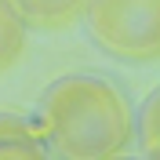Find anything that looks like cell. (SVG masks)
<instances>
[{
  "label": "cell",
  "mask_w": 160,
  "mask_h": 160,
  "mask_svg": "<svg viewBox=\"0 0 160 160\" xmlns=\"http://www.w3.org/2000/svg\"><path fill=\"white\" fill-rule=\"evenodd\" d=\"M33 120L48 153L66 160H113L135 142V109L128 95L98 73H66L51 80Z\"/></svg>",
  "instance_id": "obj_1"
},
{
  "label": "cell",
  "mask_w": 160,
  "mask_h": 160,
  "mask_svg": "<svg viewBox=\"0 0 160 160\" xmlns=\"http://www.w3.org/2000/svg\"><path fill=\"white\" fill-rule=\"evenodd\" d=\"M88 37L131 66L160 62V0H88Z\"/></svg>",
  "instance_id": "obj_2"
},
{
  "label": "cell",
  "mask_w": 160,
  "mask_h": 160,
  "mask_svg": "<svg viewBox=\"0 0 160 160\" xmlns=\"http://www.w3.org/2000/svg\"><path fill=\"white\" fill-rule=\"evenodd\" d=\"M44 157H48V142L40 135L37 120L0 109V160H44Z\"/></svg>",
  "instance_id": "obj_3"
},
{
  "label": "cell",
  "mask_w": 160,
  "mask_h": 160,
  "mask_svg": "<svg viewBox=\"0 0 160 160\" xmlns=\"http://www.w3.org/2000/svg\"><path fill=\"white\" fill-rule=\"evenodd\" d=\"M11 4L18 8L29 29H44V33L73 26L88 8V0H11Z\"/></svg>",
  "instance_id": "obj_4"
},
{
  "label": "cell",
  "mask_w": 160,
  "mask_h": 160,
  "mask_svg": "<svg viewBox=\"0 0 160 160\" xmlns=\"http://www.w3.org/2000/svg\"><path fill=\"white\" fill-rule=\"evenodd\" d=\"M29 40V26L18 15V8L11 0H0V73H8L15 62L22 58Z\"/></svg>",
  "instance_id": "obj_5"
},
{
  "label": "cell",
  "mask_w": 160,
  "mask_h": 160,
  "mask_svg": "<svg viewBox=\"0 0 160 160\" xmlns=\"http://www.w3.org/2000/svg\"><path fill=\"white\" fill-rule=\"evenodd\" d=\"M135 142L146 157L160 160V84L146 95V102L135 113Z\"/></svg>",
  "instance_id": "obj_6"
}]
</instances>
